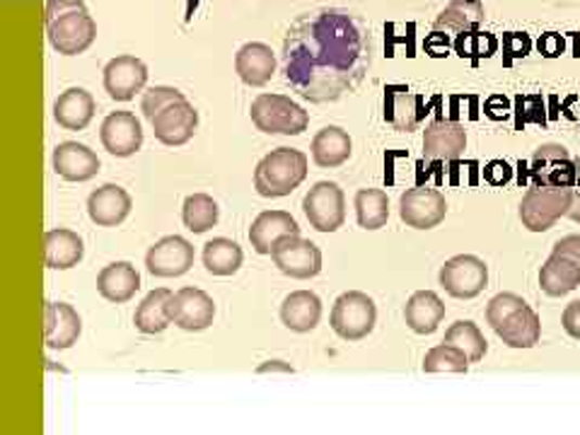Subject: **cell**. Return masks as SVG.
<instances>
[{
  "mask_svg": "<svg viewBox=\"0 0 580 435\" xmlns=\"http://www.w3.org/2000/svg\"><path fill=\"white\" fill-rule=\"evenodd\" d=\"M371 29L344 8L300 15L283 37V73L293 92L314 104L341 100L371 71Z\"/></svg>",
  "mask_w": 580,
  "mask_h": 435,
  "instance_id": "6da1fadb",
  "label": "cell"
},
{
  "mask_svg": "<svg viewBox=\"0 0 580 435\" xmlns=\"http://www.w3.org/2000/svg\"><path fill=\"white\" fill-rule=\"evenodd\" d=\"M98 291L109 303H129L141 291V273L129 261H114L100 271Z\"/></svg>",
  "mask_w": 580,
  "mask_h": 435,
  "instance_id": "cb8c5ba5",
  "label": "cell"
},
{
  "mask_svg": "<svg viewBox=\"0 0 580 435\" xmlns=\"http://www.w3.org/2000/svg\"><path fill=\"white\" fill-rule=\"evenodd\" d=\"M220 218V208L214 196L208 194H192L186 196L182 208V220L186 230H192L194 235H204L210 228H216Z\"/></svg>",
  "mask_w": 580,
  "mask_h": 435,
  "instance_id": "d590c367",
  "label": "cell"
},
{
  "mask_svg": "<svg viewBox=\"0 0 580 435\" xmlns=\"http://www.w3.org/2000/svg\"><path fill=\"white\" fill-rule=\"evenodd\" d=\"M568 216H571L576 222H580V196H573V204L568 208Z\"/></svg>",
  "mask_w": 580,
  "mask_h": 435,
  "instance_id": "816d5d0a",
  "label": "cell"
},
{
  "mask_svg": "<svg viewBox=\"0 0 580 435\" xmlns=\"http://www.w3.org/2000/svg\"><path fill=\"white\" fill-rule=\"evenodd\" d=\"M532 51V39L525 31H508L503 37V54L508 59H525Z\"/></svg>",
  "mask_w": 580,
  "mask_h": 435,
  "instance_id": "7bdbcfd3",
  "label": "cell"
},
{
  "mask_svg": "<svg viewBox=\"0 0 580 435\" xmlns=\"http://www.w3.org/2000/svg\"><path fill=\"white\" fill-rule=\"evenodd\" d=\"M44 20L49 44L61 56L86 54L98 39V25L82 0H49Z\"/></svg>",
  "mask_w": 580,
  "mask_h": 435,
  "instance_id": "7a4b0ae2",
  "label": "cell"
},
{
  "mask_svg": "<svg viewBox=\"0 0 580 435\" xmlns=\"http://www.w3.org/2000/svg\"><path fill=\"white\" fill-rule=\"evenodd\" d=\"M94 110H98V104H94L88 90L70 88L61 92L54 102V119L66 131H82L90 126Z\"/></svg>",
  "mask_w": 580,
  "mask_h": 435,
  "instance_id": "d4e9b609",
  "label": "cell"
},
{
  "mask_svg": "<svg viewBox=\"0 0 580 435\" xmlns=\"http://www.w3.org/2000/svg\"><path fill=\"white\" fill-rule=\"evenodd\" d=\"M467 368H469L467 354L446 342L436 348H430L424 358L426 373H467Z\"/></svg>",
  "mask_w": 580,
  "mask_h": 435,
  "instance_id": "74e56055",
  "label": "cell"
},
{
  "mask_svg": "<svg viewBox=\"0 0 580 435\" xmlns=\"http://www.w3.org/2000/svg\"><path fill=\"white\" fill-rule=\"evenodd\" d=\"M552 254H562L568 261H573L580 269V235H568L564 240H558L554 245Z\"/></svg>",
  "mask_w": 580,
  "mask_h": 435,
  "instance_id": "f6af8a7d",
  "label": "cell"
},
{
  "mask_svg": "<svg viewBox=\"0 0 580 435\" xmlns=\"http://www.w3.org/2000/svg\"><path fill=\"white\" fill-rule=\"evenodd\" d=\"M82 254H86V245H82V238L78 232L56 228L44 235V261L49 269L66 271L78 267L82 261Z\"/></svg>",
  "mask_w": 580,
  "mask_h": 435,
  "instance_id": "4316f807",
  "label": "cell"
},
{
  "mask_svg": "<svg viewBox=\"0 0 580 435\" xmlns=\"http://www.w3.org/2000/svg\"><path fill=\"white\" fill-rule=\"evenodd\" d=\"M147 82V66L136 56H116L104 68V90L116 102H129L143 92Z\"/></svg>",
  "mask_w": 580,
  "mask_h": 435,
  "instance_id": "5bb4252c",
  "label": "cell"
},
{
  "mask_svg": "<svg viewBox=\"0 0 580 435\" xmlns=\"http://www.w3.org/2000/svg\"><path fill=\"white\" fill-rule=\"evenodd\" d=\"M448 49H450V35H446V31L434 29V35L426 39L428 54L434 59H442V56H448Z\"/></svg>",
  "mask_w": 580,
  "mask_h": 435,
  "instance_id": "7dc6e473",
  "label": "cell"
},
{
  "mask_svg": "<svg viewBox=\"0 0 580 435\" xmlns=\"http://www.w3.org/2000/svg\"><path fill=\"white\" fill-rule=\"evenodd\" d=\"M495 334L503 338L505 346L511 348H532L542 336L540 317L532 310L530 305H523L520 310H515L503 320V324L495 329Z\"/></svg>",
  "mask_w": 580,
  "mask_h": 435,
  "instance_id": "f1b7e54d",
  "label": "cell"
},
{
  "mask_svg": "<svg viewBox=\"0 0 580 435\" xmlns=\"http://www.w3.org/2000/svg\"><path fill=\"white\" fill-rule=\"evenodd\" d=\"M537 49H540V54L546 59H556L564 54V39L556 35V31H550V35H542L540 41H537Z\"/></svg>",
  "mask_w": 580,
  "mask_h": 435,
  "instance_id": "bcb514c9",
  "label": "cell"
},
{
  "mask_svg": "<svg viewBox=\"0 0 580 435\" xmlns=\"http://www.w3.org/2000/svg\"><path fill=\"white\" fill-rule=\"evenodd\" d=\"M51 163H54V172L66 179V182H90L100 172L98 153L76 141L59 143Z\"/></svg>",
  "mask_w": 580,
  "mask_h": 435,
  "instance_id": "d6986e66",
  "label": "cell"
},
{
  "mask_svg": "<svg viewBox=\"0 0 580 435\" xmlns=\"http://www.w3.org/2000/svg\"><path fill=\"white\" fill-rule=\"evenodd\" d=\"M257 373H295V370L288 366V363H283V360H269V363H263V366H259V370H257Z\"/></svg>",
  "mask_w": 580,
  "mask_h": 435,
  "instance_id": "f907efd6",
  "label": "cell"
},
{
  "mask_svg": "<svg viewBox=\"0 0 580 435\" xmlns=\"http://www.w3.org/2000/svg\"><path fill=\"white\" fill-rule=\"evenodd\" d=\"M399 216H402L409 228L430 230L446 220L448 201L438 189L428 187L407 189L402 199H399Z\"/></svg>",
  "mask_w": 580,
  "mask_h": 435,
  "instance_id": "8fae6325",
  "label": "cell"
},
{
  "mask_svg": "<svg viewBox=\"0 0 580 435\" xmlns=\"http://www.w3.org/2000/svg\"><path fill=\"white\" fill-rule=\"evenodd\" d=\"M167 312H170L172 324L184 332H204L216 320V303L206 291L182 289L172 293Z\"/></svg>",
  "mask_w": 580,
  "mask_h": 435,
  "instance_id": "4fadbf2b",
  "label": "cell"
},
{
  "mask_svg": "<svg viewBox=\"0 0 580 435\" xmlns=\"http://www.w3.org/2000/svg\"><path fill=\"white\" fill-rule=\"evenodd\" d=\"M484 112H487L489 119L493 121H501L505 119V116H508V100L503 98V94H493V98L487 100V107H484Z\"/></svg>",
  "mask_w": 580,
  "mask_h": 435,
  "instance_id": "681fc988",
  "label": "cell"
},
{
  "mask_svg": "<svg viewBox=\"0 0 580 435\" xmlns=\"http://www.w3.org/2000/svg\"><path fill=\"white\" fill-rule=\"evenodd\" d=\"M302 210L318 232H336L346 220V199L336 182H318L302 199Z\"/></svg>",
  "mask_w": 580,
  "mask_h": 435,
  "instance_id": "9c48e42d",
  "label": "cell"
},
{
  "mask_svg": "<svg viewBox=\"0 0 580 435\" xmlns=\"http://www.w3.org/2000/svg\"><path fill=\"white\" fill-rule=\"evenodd\" d=\"M308 177V155L295 148H276L255 169V189L263 199L293 194Z\"/></svg>",
  "mask_w": 580,
  "mask_h": 435,
  "instance_id": "3957f363",
  "label": "cell"
},
{
  "mask_svg": "<svg viewBox=\"0 0 580 435\" xmlns=\"http://www.w3.org/2000/svg\"><path fill=\"white\" fill-rule=\"evenodd\" d=\"M489 283V269L479 257L474 254H460L446 261L440 269V285L446 289L452 298L472 300L487 289Z\"/></svg>",
  "mask_w": 580,
  "mask_h": 435,
  "instance_id": "ba28073f",
  "label": "cell"
},
{
  "mask_svg": "<svg viewBox=\"0 0 580 435\" xmlns=\"http://www.w3.org/2000/svg\"><path fill=\"white\" fill-rule=\"evenodd\" d=\"M235 71L240 80L249 88H263L276 73V56H273L271 47L261 44V41H249L237 51Z\"/></svg>",
  "mask_w": 580,
  "mask_h": 435,
  "instance_id": "603a6c76",
  "label": "cell"
},
{
  "mask_svg": "<svg viewBox=\"0 0 580 435\" xmlns=\"http://www.w3.org/2000/svg\"><path fill=\"white\" fill-rule=\"evenodd\" d=\"M375 322V300L361 291H348L339 295L332 307V329L344 342H361L368 334H373Z\"/></svg>",
  "mask_w": 580,
  "mask_h": 435,
  "instance_id": "8992f818",
  "label": "cell"
},
{
  "mask_svg": "<svg viewBox=\"0 0 580 435\" xmlns=\"http://www.w3.org/2000/svg\"><path fill=\"white\" fill-rule=\"evenodd\" d=\"M288 235H300L298 220L288 210H263L249 228V242L257 254H271L273 245Z\"/></svg>",
  "mask_w": 580,
  "mask_h": 435,
  "instance_id": "7402d4cb",
  "label": "cell"
},
{
  "mask_svg": "<svg viewBox=\"0 0 580 435\" xmlns=\"http://www.w3.org/2000/svg\"><path fill=\"white\" fill-rule=\"evenodd\" d=\"M100 138L109 155L131 157L143 148V126L131 112H112L102 121Z\"/></svg>",
  "mask_w": 580,
  "mask_h": 435,
  "instance_id": "9a60e30c",
  "label": "cell"
},
{
  "mask_svg": "<svg viewBox=\"0 0 580 435\" xmlns=\"http://www.w3.org/2000/svg\"><path fill=\"white\" fill-rule=\"evenodd\" d=\"M540 285L546 295L562 298V295L576 291L580 285V269L562 254H552L540 271Z\"/></svg>",
  "mask_w": 580,
  "mask_h": 435,
  "instance_id": "d6a6232c",
  "label": "cell"
},
{
  "mask_svg": "<svg viewBox=\"0 0 580 435\" xmlns=\"http://www.w3.org/2000/svg\"><path fill=\"white\" fill-rule=\"evenodd\" d=\"M252 124L261 133H281V136H300L308 131L310 116L298 102H293L286 94L263 92L252 102Z\"/></svg>",
  "mask_w": 580,
  "mask_h": 435,
  "instance_id": "277c9868",
  "label": "cell"
},
{
  "mask_svg": "<svg viewBox=\"0 0 580 435\" xmlns=\"http://www.w3.org/2000/svg\"><path fill=\"white\" fill-rule=\"evenodd\" d=\"M271 259L281 273L298 281L314 279L322 271V250L300 235L279 240L271 250Z\"/></svg>",
  "mask_w": 580,
  "mask_h": 435,
  "instance_id": "52a82bcc",
  "label": "cell"
},
{
  "mask_svg": "<svg viewBox=\"0 0 580 435\" xmlns=\"http://www.w3.org/2000/svg\"><path fill=\"white\" fill-rule=\"evenodd\" d=\"M245 254L235 240L228 238H214L204 245V267L214 276H232L237 273Z\"/></svg>",
  "mask_w": 580,
  "mask_h": 435,
  "instance_id": "836d02e7",
  "label": "cell"
},
{
  "mask_svg": "<svg viewBox=\"0 0 580 435\" xmlns=\"http://www.w3.org/2000/svg\"><path fill=\"white\" fill-rule=\"evenodd\" d=\"M322 320V300L312 291H295L281 305V322L295 334H308Z\"/></svg>",
  "mask_w": 580,
  "mask_h": 435,
  "instance_id": "484cf974",
  "label": "cell"
},
{
  "mask_svg": "<svg viewBox=\"0 0 580 435\" xmlns=\"http://www.w3.org/2000/svg\"><path fill=\"white\" fill-rule=\"evenodd\" d=\"M446 317V305L434 291H418L409 298L404 307V320L411 332L416 334H434Z\"/></svg>",
  "mask_w": 580,
  "mask_h": 435,
  "instance_id": "f546056e",
  "label": "cell"
},
{
  "mask_svg": "<svg viewBox=\"0 0 580 435\" xmlns=\"http://www.w3.org/2000/svg\"><path fill=\"white\" fill-rule=\"evenodd\" d=\"M455 51L457 56L469 59V61H479V59H489L499 51V41H495L493 35L481 29H472V31H462L455 39Z\"/></svg>",
  "mask_w": 580,
  "mask_h": 435,
  "instance_id": "f35d334b",
  "label": "cell"
},
{
  "mask_svg": "<svg viewBox=\"0 0 580 435\" xmlns=\"http://www.w3.org/2000/svg\"><path fill=\"white\" fill-rule=\"evenodd\" d=\"M446 344L457 346L460 351L467 354L469 363H477L487 354V338L479 332V327L469 320H460L446 332Z\"/></svg>",
  "mask_w": 580,
  "mask_h": 435,
  "instance_id": "8d00e7d4",
  "label": "cell"
},
{
  "mask_svg": "<svg viewBox=\"0 0 580 435\" xmlns=\"http://www.w3.org/2000/svg\"><path fill=\"white\" fill-rule=\"evenodd\" d=\"M573 196V187H532L520 204L523 226L530 232L550 230L558 218L568 216Z\"/></svg>",
  "mask_w": 580,
  "mask_h": 435,
  "instance_id": "5b68a950",
  "label": "cell"
},
{
  "mask_svg": "<svg viewBox=\"0 0 580 435\" xmlns=\"http://www.w3.org/2000/svg\"><path fill=\"white\" fill-rule=\"evenodd\" d=\"M511 177H513V169L505 161H491L487 167H484V179H487L491 187L508 184Z\"/></svg>",
  "mask_w": 580,
  "mask_h": 435,
  "instance_id": "ee69618b",
  "label": "cell"
},
{
  "mask_svg": "<svg viewBox=\"0 0 580 435\" xmlns=\"http://www.w3.org/2000/svg\"><path fill=\"white\" fill-rule=\"evenodd\" d=\"M518 126L523 124H544V100L540 94H518Z\"/></svg>",
  "mask_w": 580,
  "mask_h": 435,
  "instance_id": "b9f144b4",
  "label": "cell"
},
{
  "mask_svg": "<svg viewBox=\"0 0 580 435\" xmlns=\"http://www.w3.org/2000/svg\"><path fill=\"white\" fill-rule=\"evenodd\" d=\"M532 187H576L578 184V163L564 145L546 143L537 148L530 163Z\"/></svg>",
  "mask_w": 580,
  "mask_h": 435,
  "instance_id": "30bf717a",
  "label": "cell"
},
{
  "mask_svg": "<svg viewBox=\"0 0 580 435\" xmlns=\"http://www.w3.org/2000/svg\"><path fill=\"white\" fill-rule=\"evenodd\" d=\"M82 332V320L78 310L68 303H47L44 312V342L54 351H66L78 344Z\"/></svg>",
  "mask_w": 580,
  "mask_h": 435,
  "instance_id": "44dd1931",
  "label": "cell"
},
{
  "mask_svg": "<svg viewBox=\"0 0 580 435\" xmlns=\"http://www.w3.org/2000/svg\"><path fill=\"white\" fill-rule=\"evenodd\" d=\"M578 184H580V161H578Z\"/></svg>",
  "mask_w": 580,
  "mask_h": 435,
  "instance_id": "f5cc1de1",
  "label": "cell"
},
{
  "mask_svg": "<svg viewBox=\"0 0 580 435\" xmlns=\"http://www.w3.org/2000/svg\"><path fill=\"white\" fill-rule=\"evenodd\" d=\"M564 329L568 336L580 338V300H573L564 310Z\"/></svg>",
  "mask_w": 580,
  "mask_h": 435,
  "instance_id": "c3c4849f",
  "label": "cell"
},
{
  "mask_svg": "<svg viewBox=\"0 0 580 435\" xmlns=\"http://www.w3.org/2000/svg\"><path fill=\"white\" fill-rule=\"evenodd\" d=\"M467 148V133L457 121L438 119L424 131V157L426 161H460Z\"/></svg>",
  "mask_w": 580,
  "mask_h": 435,
  "instance_id": "ffe728a7",
  "label": "cell"
},
{
  "mask_svg": "<svg viewBox=\"0 0 580 435\" xmlns=\"http://www.w3.org/2000/svg\"><path fill=\"white\" fill-rule=\"evenodd\" d=\"M523 305H525V300L518 298V295H513V293H501V295H495V298H493V300L489 303V307H487V322L491 324L493 332L503 324L505 317L513 315L515 310H520Z\"/></svg>",
  "mask_w": 580,
  "mask_h": 435,
  "instance_id": "60d3db41",
  "label": "cell"
},
{
  "mask_svg": "<svg viewBox=\"0 0 580 435\" xmlns=\"http://www.w3.org/2000/svg\"><path fill=\"white\" fill-rule=\"evenodd\" d=\"M182 100H186V94L179 92L177 88H170V85H155V88L143 92L141 110L145 114V119L153 121L157 112H163L165 107H170V104Z\"/></svg>",
  "mask_w": 580,
  "mask_h": 435,
  "instance_id": "ab89813d",
  "label": "cell"
},
{
  "mask_svg": "<svg viewBox=\"0 0 580 435\" xmlns=\"http://www.w3.org/2000/svg\"><path fill=\"white\" fill-rule=\"evenodd\" d=\"M356 218L363 230H379L389 220V199L383 189H361L356 194Z\"/></svg>",
  "mask_w": 580,
  "mask_h": 435,
  "instance_id": "e575fe53",
  "label": "cell"
},
{
  "mask_svg": "<svg viewBox=\"0 0 580 435\" xmlns=\"http://www.w3.org/2000/svg\"><path fill=\"white\" fill-rule=\"evenodd\" d=\"M353 153L351 136L341 126H324L318 136L312 138V161L322 169H334L348 163Z\"/></svg>",
  "mask_w": 580,
  "mask_h": 435,
  "instance_id": "83f0119b",
  "label": "cell"
},
{
  "mask_svg": "<svg viewBox=\"0 0 580 435\" xmlns=\"http://www.w3.org/2000/svg\"><path fill=\"white\" fill-rule=\"evenodd\" d=\"M153 124V131L155 138L160 141L163 145H184L194 138L196 133V126H198V112L194 110V104L189 100L182 102H175L170 107H165L163 112L155 114Z\"/></svg>",
  "mask_w": 580,
  "mask_h": 435,
  "instance_id": "2e32d148",
  "label": "cell"
},
{
  "mask_svg": "<svg viewBox=\"0 0 580 435\" xmlns=\"http://www.w3.org/2000/svg\"><path fill=\"white\" fill-rule=\"evenodd\" d=\"M133 208L131 194L119 184H102L88 199V216L100 228H116L129 218Z\"/></svg>",
  "mask_w": 580,
  "mask_h": 435,
  "instance_id": "ac0fdd59",
  "label": "cell"
},
{
  "mask_svg": "<svg viewBox=\"0 0 580 435\" xmlns=\"http://www.w3.org/2000/svg\"><path fill=\"white\" fill-rule=\"evenodd\" d=\"M426 119L424 94L411 92L407 85H389L385 88V121L397 131H416Z\"/></svg>",
  "mask_w": 580,
  "mask_h": 435,
  "instance_id": "e0dca14e",
  "label": "cell"
},
{
  "mask_svg": "<svg viewBox=\"0 0 580 435\" xmlns=\"http://www.w3.org/2000/svg\"><path fill=\"white\" fill-rule=\"evenodd\" d=\"M484 23V5L479 0H452L438 15L434 29L446 35H462V31L479 29Z\"/></svg>",
  "mask_w": 580,
  "mask_h": 435,
  "instance_id": "1f68e13d",
  "label": "cell"
},
{
  "mask_svg": "<svg viewBox=\"0 0 580 435\" xmlns=\"http://www.w3.org/2000/svg\"><path fill=\"white\" fill-rule=\"evenodd\" d=\"M192 267H194L192 242L179 235H167L163 240H157L145 254V269L147 273L157 276V279H179V276H184Z\"/></svg>",
  "mask_w": 580,
  "mask_h": 435,
  "instance_id": "7c38bea8",
  "label": "cell"
},
{
  "mask_svg": "<svg viewBox=\"0 0 580 435\" xmlns=\"http://www.w3.org/2000/svg\"><path fill=\"white\" fill-rule=\"evenodd\" d=\"M172 298V291L155 289L143 298V303L136 307L133 324L141 334H163L167 327L172 324L170 312H167V303Z\"/></svg>",
  "mask_w": 580,
  "mask_h": 435,
  "instance_id": "4dcf8cb0",
  "label": "cell"
}]
</instances>
